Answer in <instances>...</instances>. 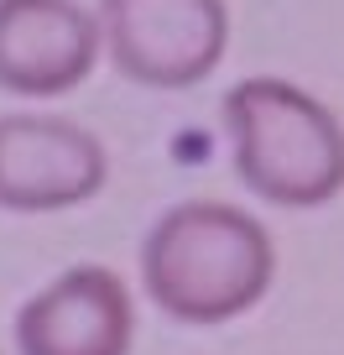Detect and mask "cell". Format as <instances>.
Segmentation results:
<instances>
[{
  "label": "cell",
  "instance_id": "cell-6",
  "mask_svg": "<svg viewBox=\"0 0 344 355\" xmlns=\"http://www.w3.org/2000/svg\"><path fill=\"white\" fill-rule=\"evenodd\" d=\"M105 26L78 0H0V94L63 100L100 68Z\"/></svg>",
  "mask_w": 344,
  "mask_h": 355
},
{
  "label": "cell",
  "instance_id": "cell-1",
  "mask_svg": "<svg viewBox=\"0 0 344 355\" xmlns=\"http://www.w3.org/2000/svg\"><path fill=\"white\" fill-rule=\"evenodd\" d=\"M277 282V241L255 214L224 199H183L141 241V293L188 329H219L255 309Z\"/></svg>",
  "mask_w": 344,
  "mask_h": 355
},
{
  "label": "cell",
  "instance_id": "cell-5",
  "mask_svg": "<svg viewBox=\"0 0 344 355\" xmlns=\"http://www.w3.org/2000/svg\"><path fill=\"white\" fill-rule=\"evenodd\" d=\"M16 355H131L136 298L120 272L78 261L16 309Z\"/></svg>",
  "mask_w": 344,
  "mask_h": 355
},
{
  "label": "cell",
  "instance_id": "cell-2",
  "mask_svg": "<svg viewBox=\"0 0 344 355\" xmlns=\"http://www.w3.org/2000/svg\"><path fill=\"white\" fill-rule=\"evenodd\" d=\"M219 125L235 178L261 204L323 209L344 193V121L277 73H255L224 94Z\"/></svg>",
  "mask_w": 344,
  "mask_h": 355
},
{
  "label": "cell",
  "instance_id": "cell-4",
  "mask_svg": "<svg viewBox=\"0 0 344 355\" xmlns=\"http://www.w3.org/2000/svg\"><path fill=\"white\" fill-rule=\"evenodd\" d=\"M110 152L89 125L47 110L0 115V209L63 214L105 193Z\"/></svg>",
  "mask_w": 344,
  "mask_h": 355
},
{
  "label": "cell",
  "instance_id": "cell-3",
  "mask_svg": "<svg viewBox=\"0 0 344 355\" xmlns=\"http://www.w3.org/2000/svg\"><path fill=\"white\" fill-rule=\"evenodd\" d=\"M105 58L141 89H199L230 53L224 0H100Z\"/></svg>",
  "mask_w": 344,
  "mask_h": 355
}]
</instances>
